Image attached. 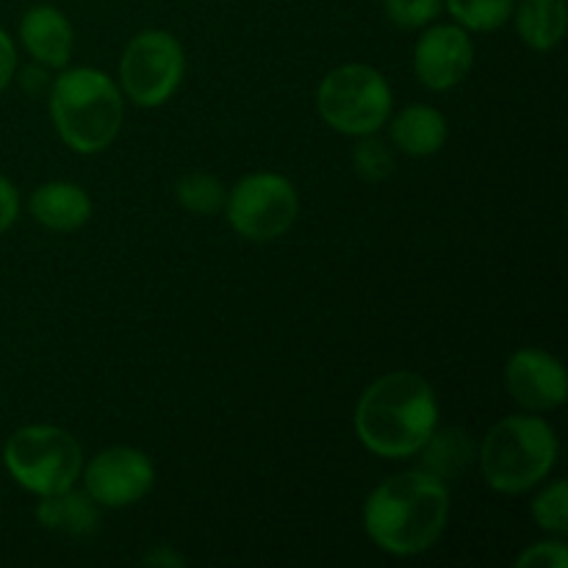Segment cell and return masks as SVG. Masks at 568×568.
<instances>
[{"mask_svg": "<svg viewBox=\"0 0 568 568\" xmlns=\"http://www.w3.org/2000/svg\"><path fill=\"white\" fill-rule=\"evenodd\" d=\"M20 42L37 64L48 70H64L75 50V31L64 11L50 3H39L22 14Z\"/></svg>", "mask_w": 568, "mask_h": 568, "instance_id": "7c38bea8", "label": "cell"}, {"mask_svg": "<svg viewBox=\"0 0 568 568\" xmlns=\"http://www.w3.org/2000/svg\"><path fill=\"white\" fill-rule=\"evenodd\" d=\"M449 521V486L425 469L386 477L364 503V530L377 549L414 558L436 547Z\"/></svg>", "mask_w": 568, "mask_h": 568, "instance_id": "6da1fadb", "label": "cell"}, {"mask_svg": "<svg viewBox=\"0 0 568 568\" xmlns=\"http://www.w3.org/2000/svg\"><path fill=\"white\" fill-rule=\"evenodd\" d=\"M81 480L100 508H131L153 491L155 466L142 449L109 447L83 464Z\"/></svg>", "mask_w": 568, "mask_h": 568, "instance_id": "9c48e42d", "label": "cell"}, {"mask_svg": "<svg viewBox=\"0 0 568 568\" xmlns=\"http://www.w3.org/2000/svg\"><path fill=\"white\" fill-rule=\"evenodd\" d=\"M444 9L466 31L491 33L510 22L516 0H444Z\"/></svg>", "mask_w": 568, "mask_h": 568, "instance_id": "ac0fdd59", "label": "cell"}, {"mask_svg": "<svg viewBox=\"0 0 568 568\" xmlns=\"http://www.w3.org/2000/svg\"><path fill=\"white\" fill-rule=\"evenodd\" d=\"M510 20L516 22V33H519L527 48L538 50V53H549L566 37V0H516Z\"/></svg>", "mask_w": 568, "mask_h": 568, "instance_id": "9a60e30c", "label": "cell"}, {"mask_svg": "<svg viewBox=\"0 0 568 568\" xmlns=\"http://www.w3.org/2000/svg\"><path fill=\"white\" fill-rule=\"evenodd\" d=\"M48 109L61 142L81 155L111 148L125 122L120 83L94 67L64 70L48 89Z\"/></svg>", "mask_w": 568, "mask_h": 568, "instance_id": "3957f363", "label": "cell"}, {"mask_svg": "<svg viewBox=\"0 0 568 568\" xmlns=\"http://www.w3.org/2000/svg\"><path fill=\"white\" fill-rule=\"evenodd\" d=\"M17 75V48L14 39L0 28V92L9 89V83L14 81Z\"/></svg>", "mask_w": 568, "mask_h": 568, "instance_id": "d4e9b609", "label": "cell"}, {"mask_svg": "<svg viewBox=\"0 0 568 568\" xmlns=\"http://www.w3.org/2000/svg\"><path fill=\"white\" fill-rule=\"evenodd\" d=\"M175 197L183 211L197 216H211L216 211L225 209L227 189L222 186L220 178L209 175V172H189L178 181Z\"/></svg>", "mask_w": 568, "mask_h": 568, "instance_id": "d6986e66", "label": "cell"}, {"mask_svg": "<svg viewBox=\"0 0 568 568\" xmlns=\"http://www.w3.org/2000/svg\"><path fill=\"white\" fill-rule=\"evenodd\" d=\"M37 521L44 530L67 532V536H92L100 525V505L87 491L48 494L37 505Z\"/></svg>", "mask_w": 568, "mask_h": 568, "instance_id": "2e32d148", "label": "cell"}, {"mask_svg": "<svg viewBox=\"0 0 568 568\" xmlns=\"http://www.w3.org/2000/svg\"><path fill=\"white\" fill-rule=\"evenodd\" d=\"M20 216V192L6 175H0V236L9 231Z\"/></svg>", "mask_w": 568, "mask_h": 568, "instance_id": "cb8c5ba5", "label": "cell"}, {"mask_svg": "<svg viewBox=\"0 0 568 568\" xmlns=\"http://www.w3.org/2000/svg\"><path fill=\"white\" fill-rule=\"evenodd\" d=\"M183 72H186L183 44L170 31L148 28L139 31L122 50L116 83L139 109H159L178 92Z\"/></svg>", "mask_w": 568, "mask_h": 568, "instance_id": "52a82bcc", "label": "cell"}, {"mask_svg": "<svg viewBox=\"0 0 568 568\" xmlns=\"http://www.w3.org/2000/svg\"><path fill=\"white\" fill-rule=\"evenodd\" d=\"M475 67V42L458 22H436L414 44V72L430 92H449Z\"/></svg>", "mask_w": 568, "mask_h": 568, "instance_id": "30bf717a", "label": "cell"}, {"mask_svg": "<svg viewBox=\"0 0 568 568\" xmlns=\"http://www.w3.org/2000/svg\"><path fill=\"white\" fill-rule=\"evenodd\" d=\"M436 427V392L419 372L399 369L377 377L355 405V436L377 458H414Z\"/></svg>", "mask_w": 568, "mask_h": 568, "instance_id": "7a4b0ae2", "label": "cell"}, {"mask_svg": "<svg viewBox=\"0 0 568 568\" xmlns=\"http://www.w3.org/2000/svg\"><path fill=\"white\" fill-rule=\"evenodd\" d=\"M558 436L536 414H514L486 433L480 447V471L497 494H525L549 477L558 464Z\"/></svg>", "mask_w": 568, "mask_h": 568, "instance_id": "277c9868", "label": "cell"}, {"mask_svg": "<svg viewBox=\"0 0 568 568\" xmlns=\"http://www.w3.org/2000/svg\"><path fill=\"white\" fill-rule=\"evenodd\" d=\"M419 453L422 469L442 477L444 483H449L464 475L466 466L471 464V458H475V442L469 438V433L458 430V427H444V430L436 427Z\"/></svg>", "mask_w": 568, "mask_h": 568, "instance_id": "e0dca14e", "label": "cell"}, {"mask_svg": "<svg viewBox=\"0 0 568 568\" xmlns=\"http://www.w3.org/2000/svg\"><path fill=\"white\" fill-rule=\"evenodd\" d=\"M394 109V94L383 72L369 64H342L325 75L316 89V111L336 133L369 136L383 125Z\"/></svg>", "mask_w": 568, "mask_h": 568, "instance_id": "8992f818", "label": "cell"}, {"mask_svg": "<svg viewBox=\"0 0 568 568\" xmlns=\"http://www.w3.org/2000/svg\"><path fill=\"white\" fill-rule=\"evenodd\" d=\"M227 225L247 242H272L292 231L300 214V194L286 175L253 172L244 175L225 200Z\"/></svg>", "mask_w": 568, "mask_h": 568, "instance_id": "ba28073f", "label": "cell"}, {"mask_svg": "<svg viewBox=\"0 0 568 568\" xmlns=\"http://www.w3.org/2000/svg\"><path fill=\"white\" fill-rule=\"evenodd\" d=\"M532 519L541 530L566 536L568 532V486L566 480H555L532 499Z\"/></svg>", "mask_w": 568, "mask_h": 568, "instance_id": "44dd1931", "label": "cell"}, {"mask_svg": "<svg viewBox=\"0 0 568 568\" xmlns=\"http://www.w3.org/2000/svg\"><path fill=\"white\" fill-rule=\"evenodd\" d=\"M28 214L48 231L72 233L92 216V197L78 183L50 181L28 197Z\"/></svg>", "mask_w": 568, "mask_h": 568, "instance_id": "4fadbf2b", "label": "cell"}, {"mask_svg": "<svg viewBox=\"0 0 568 568\" xmlns=\"http://www.w3.org/2000/svg\"><path fill=\"white\" fill-rule=\"evenodd\" d=\"M353 164H355V172L369 183L386 181V178H392L394 170H397V161H394L392 148H388L383 139H377L375 133H369V136H358V144H355L353 150Z\"/></svg>", "mask_w": 568, "mask_h": 568, "instance_id": "ffe728a7", "label": "cell"}, {"mask_svg": "<svg viewBox=\"0 0 568 568\" xmlns=\"http://www.w3.org/2000/svg\"><path fill=\"white\" fill-rule=\"evenodd\" d=\"M516 568H566L568 547L564 541H538L516 558Z\"/></svg>", "mask_w": 568, "mask_h": 568, "instance_id": "603a6c76", "label": "cell"}, {"mask_svg": "<svg viewBox=\"0 0 568 568\" xmlns=\"http://www.w3.org/2000/svg\"><path fill=\"white\" fill-rule=\"evenodd\" d=\"M388 120H392L388 136H392V144L399 153L414 155V159H427V155H436L447 144V116L438 109H433V105H405L403 111H397Z\"/></svg>", "mask_w": 568, "mask_h": 568, "instance_id": "5bb4252c", "label": "cell"}, {"mask_svg": "<svg viewBox=\"0 0 568 568\" xmlns=\"http://www.w3.org/2000/svg\"><path fill=\"white\" fill-rule=\"evenodd\" d=\"M505 386L519 408L547 414L560 408L568 397L566 369L560 358L538 347L516 349L505 366Z\"/></svg>", "mask_w": 568, "mask_h": 568, "instance_id": "8fae6325", "label": "cell"}, {"mask_svg": "<svg viewBox=\"0 0 568 568\" xmlns=\"http://www.w3.org/2000/svg\"><path fill=\"white\" fill-rule=\"evenodd\" d=\"M3 466L17 486L48 497L75 488L83 471V449L64 427L28 425L3 444Z\"/></svg>", "mask_w": 568, "mask_h": 568, "instance_id": "5b68a950", "label": "cell"}, {"mask_svg": "<svg viewBox=\"0 0 568 568\" xmlns=\"http://www.w3.org/2000/svg\"><path fill=\"white\" fill-rule=\"evenodd\" d=\"M444 11V0H383V14L397 28L414 31L436 22Z\"/></svg>", "mask_w": 568, "mask_h": 568, "instance_id": "7402d4cb", "label": "cell"}, {"mask_svg": "<svg viewBox=\"0 0 568 568\" xmlns=\"http://www.w3.org/2000/svg\"><path fill=\"white\" fill-rule=\"evenodd\" d=\"M142 564H148V566H183L186 564V560H183V555H178L175 549L172 547H155L153 552H148L142 558Z\"/></svg>", "mask_w": 568, "mask_h": 568, "instance_id": "4316f807", "label": "cell"}, {"mask_svg": "<svg viewBox=\"0 0 568 568\" xmlns=\"http://www.w3.org/2000/svg\"><path fill=\"white\" fill-rule=\"evenodd\" d=\"M20 83H22V89H26L28 94H37V92H42V89H50L48 67H42V64H37V61H33L28 70H22V81Z\"/></svg>", "mask_w": 568, "mask_h": 568, "instance_id": "484cf974", "label": "cell"}]
</instances>
